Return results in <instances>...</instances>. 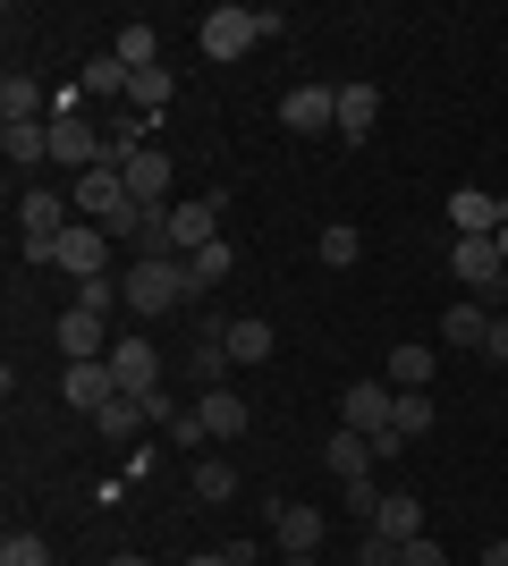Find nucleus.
I'll use <instances>...</instances> for the list:
<instances>
[{"label":"nucleus","instance_id":"nucleus-6","mask_svg":"<svg viewBox=\"0 0 508 566\" xmlns=\"http://www.w3.org/2000/svg\"><path fill=\"white\" fill-rule=\"evenodd\" d=\"M220 237V203H169V229H162V254H204V245H212Z\"/></svg>","mask_w":508,"mask_h":566},{"label":"nucleus","instance_id":"nucleus-13","mask_svg":"<svg viewBox=\"0 0 508 566\" xmlns=\"http://www.w3.org/2000/svg\"><path fill=\"white\" fill-rule=\"evenodd\" d=\"M390 406H398V389H390V380H348V431L382 440V431H390Z\"/></svg>","mask_w":508,"mask_h":566},{"label":"nucleus","instance_id":"nucleus-16","mask_svg":"<svg viewBox=\"0 0 508 566\" xmlns=\"http://www.w3.org/2000/svg\"><path fill=\"white\" fill-rule=\"evenodd\" d=\"M34 118H51V94L34 85V76H0V127H34Z\"/></svg>","mask_w":508,"mask_h":566},{"label":"nucleus","instance_id":"nucleus-7","mask_svg":"<svg viewBox=\"0 0 508 566\" xmlns=\"http://www.w3.org/2000/svg\"><path fill=\"white\" fill-rule=\"evenodd\" d=\"M60 271H69L76 287H85V280H111V229H94V220L69 229V237H60Z\"/></svg>","mask_w":508,"mask_h":566},{"label":"nucleus","instance_id":"nucleus-9","mask_svg":"<svg viewBox=\"0 0 508 566\" xmlns=\"http://www.w3.org/2000/svg\"><path fill=\"white\" fill-rule=\"evenodd\" d=\"M271 542L289 549V558H314V542H322V507H314V499H280V507H271Z\"/></svg>","mask_w":508,"mask_h":566},{"label":"nucleus","instance_id":"nucleus-1","mask_svg":"<svg viewBox=\"0 0 508 566\" xmlns=\"http://www.w3.org/2000/svg\"><path fill=\"white\" fill-rule=\"evenodd\" d=\"M127 305L145 313V322L178 313V305H187V262H178V254H145L136 271H127Z\"/></svg>","mask_w":508,"mask_h":566},{"label":"nucleus","instance_id":"nucleus-22","mask_svg":"<svg viewBox=\"0 0 508 566\" xmlns=\"http://www.w3.org/2000/svg\"><path fill=\"white\" fill-rule=\"evenodd\" d=\"M220 347H229V364H271V347H280V338H271V322H255V313H246V322H229V331H220Z\"/></svg>","mask_w":508,"mask_h":566},{"label":"nucleus","instance_id":"nucleus-18","mask_svg":"<svg viewBox=\"0 0 508 566\" xmlns=\"http://www.w3.org/2000/svg\"><path fill=\"white\" fill-rule=\"evenodd\" d=\"M195 423H204V440H229V431H246V398L212 380V389L195 398Z\"/></svg>","mask_w":508,"mask_h":566},{"label":"nucleus","instance_id":"nucleus-5","mask_svg":"<svg viewBox=\"0 0 508 566\" xmlns=\"http://www.w3.org/2000/svg\"><path fill=\"white\" fill-rule=\"evenodd\" d=\"M43 127H51V161H69L76 178H85V169H102V153H111V144L85 127V111H60V118H43Z\"/></svg>","mask_w":508,"mask_h":566},{"label":"nucleus","instance_id":"nucleus-34","mask_svg":"<svg viewBox=\"0 0 508 566\" xmlns=\"http://www.w3.org/2000/svg\"><path fill=\"white\" fill-rule=\"evenodd\" d=\"M76 305H85V313H102V322H111V305H127V287H111V280H85V287H76Z\"/></svg>","mask_w":508,"mask_h":566},{"label":"nucleus","instance_id":"nucleus-21","mask_svg":"<svg viewBox=\"0 0 508 566\" xmlns=\"http://www.w3.org/2000/svg\"><path fill=\"white\" fill-rule=\"evenodd\" d=\"M322 465H331L339 482H364V473L382 465V457H373V440H364V431H331V449H322Z\"/></svg>","mask_w":508,"mask_h":566},{"label":"nucleus","instance_id":"nucleus-15","mask_svg":"<svg viewBox=\"0 0 508 566\" xmlns=\"http://www.w3.org/2000/svg\"><path fill=\"white\" fill-rule=\"evenodd\" d=\"M500 220H508L500 195H484V187H458V195H449V229H458V237H500Z\"/></svg>","mask_w":508,"mask_h":566},{"label":"nucleus","instance_id":"nucleus-33","mask_svg":"<svg viewBox=\"0 0 508 566\" xmlns=\"http://www.w3.org/2000/svg\"><path fill=\"white\" fill-rule=\"evenodd\" d=\"M348 516L373 533V516H382V491H373V473H364V482H348Z\"/></svg>","mask_w":508,"mask_h":566},{"label":"nucleus","instance_id":"nucleus-29","mask_svg":"<svg viewBox=\"0 0 508 566\" xmlns=\"http://www.w3.org/2000/svg\"><path fill=\"white\" fill-rule=\"evenodd\" d=\"M127 85H136V76H127L111 51H102V60H85V76H76V94H127Z\"/></svg>","mask_w":508,"mask_h":566},{"label":"nucleus","instance_id":"nucleus-35","mask_svg":"<svg viewBox=\"0 0 508 566\" xmlns=\"http://www.w3.org/2000/svg\"><path fill=\"white\" fill-rule=\"evenodd\" d=\"M398 566H449V549H440L433 533H424V542H407V549H398Z\"/></svg>","mask_w":508,"mask_h":566},{"label":"nucleus","instance_id":"nucleus-28","mask_svg":"<svg viewBox=\"0 0 508 566\" xmlns=\"http://www.w3.org/2000/svg\"><path fill=\"white\" fill-rule=\"evenodd\" d=\"M0 153L9 161H51V127L34 118V127H0Z\"/></svg>","mask_w":508,"mask_h":566},{"label":"nucleus","instance_id":"nucleus-19","mask_svg":"<svg viewBox=\"0 0 508 566\" xmlns=\"http://www.w3.org/2000/svg\"><path fill=\"white\" fill-rule=\"evenodd\" d=\"M373 127H382V94H373V85H339V136L364 144Z\"/></svg>","mask_w":508,"mask_h":566},{"label":"nucleus","instance_id":"nucleus-31","mask_svg":"<svg viewBox=\"0 0 508 566\" xmlns=\"http://www.w3.org/2000/svg\"><path fill=\"white\" fill-rule=\"evenodd\" d=\"M0 566H51V542L43 533H9V542H0Z\"/></svg>","mask_w":508,"mask_h":566},{"label":"nucleus","instance_id":"nucleus-23","mask_svg":"<svg viewBox=\"0 0 508 566\" xmlns=\"http://www.w3.org/2000/svg\"><path fill=\"white\" fill-rule=\"evenodd\" d=\"M382 380H390V389H433V355H424V347H390Z\"/></svg>","mask_w":508,"mask_h":566},{"label":"nucleus","instance_id":"nucleus-41","mask_svg":"<svg viewBox=\"0 0 508 566\" xmlns=\"http://www.w3.org/2000/svg\"><path fill=\"white\" fill-rule=\"evenodd\" d=\"M500 313H508V280H500Z\"/></svg>","mask_w":508,"mask_h":566},{"label":"nucleus","instance_id":"nucleus-3","mask_svg":"<svg viewBox=\"0 0 508 566\" xmlns=\"http://www.w3.org/2000/svg\"><path fill=\"white\" fill-rule=\"evenodd\" d=\"M255 43H263V18H255V9H229V0H220L212 18H204V60H212V69L246 60Z\"/></svg>","mask_w":508,"mask_h":566},{"label":"nucleus","instance_id":"nucleus-36","mask_svg":"<svg viewBox=\"0 0 508 566\" xmlns=\"http://www.w3.org/2000/svg\"><path fill=\"white\" fill-rule=\"evenodd\" d=\"M356 558H364V566H398V542H382V533H364V542H356Z\"/></svg>","mask_w":508,"mask_h":566},{"label":"nucleus","instance_id":"nucleus-40","mask_svg":"<svg viewBox=\"0 0 508 566\" xmlns=\"http://www.w3.org/2000/svg\"><path fill=\"white\" fill-rule=\"evenodd\" d=\"M500 262H508V220H500Z\"/></svg>","mask_w":508,"mask_h":566},{"label":"nucleus","instance_id":"nucleus-20","mask_svg":"<svg viewBox=\"0 0 508 566\" xmlns=\"http://www.w3.org/2000/svg\"><path fill=\"white\" fill-rule=\"evenodd\" d=\"M229 271H238V245H229V237H212L204 254H187V296H212Z\"/></svg>","mask_w":508,"mask_h":566},{"label":"nucleus","instance_id":"nucleus-26","mask_svg":"<svg viewBox=\"0 0 508 566\" xmlns=\"http://www.w3.org/2000/svg\"><path fill=\"white\" fill-rule=\"evenodd\" d=\"M314 254H322V262H331V271H356V262H364V237H356V229H348V220H331V229H322V237H314Z\"/></svg>","mask_w":508,"mask_h":566},{"label":"nucleus","instance_id":"nucleus-17","mask_svg":"<svg viewBox=\"0 0 508 566\" xmlns=\"http://www.w3.org/2000/svg\"><path fill=\"white\" fill-rule=\"evenodd\" d=\"M373 533H382V542H424V499L415 491H382V516H373Z\"/></svg>","mask_w":508,"mask_h":566},{"label":"nucleus","instance_id":"nucleus-12","mask_svg":"<svg viewBox=\"0 0 508 566\" xmlns=\"http://www.w3.org/2000/svg\"><path fill=\"white\" fill-rule=\"evenodd\" d=\"M60 398L85 406V415H102V406L120 398V373H111V355H102V364H69V373H60Z\"/></svg>","mask_w":508,"mask_h":566},{"label":"nucleus","instance_id":"nucleus-14","mask_svg":"<svg viewBox=\"0 0 508 566\" xmlns=\"http://www.w3.org/2000/svg\"><path fill=\"white\" fill-rule=\"evenodd\" d=\"M127 195H136V203H145V212H169V153H153V144H145V153H127Z\"/></svg>","mask_w":508,"mask_h":566},{"label":"nucleus","instance_id":"nucleus-27","mask_svg":"<svg viewBox=\"0 0 508 566\" xmlns=\"http://www.w3.org/2000/svg\"><path fill=\"white\" fill-rule=\"evenodd\" d=\"M136 423H153V406H145V398H111V406L94 415V431H102V440H127Z\"/></svg>","mask_w":508,"mask_h":566},{"label":"nucleus","instance_id":"nucleus-38","mask_svg":"<svg viewBox=\"0 0 508 566\" xmlns=\"http://www.w3.org/2000/svg\"><path fill=\"white\" fill-rule=\"evenodd\" d=\"M484 566H508V542H491V549H484Z\"/></svg>","mask_w":508,"mask_h":566},{"label":"nucleus","instance_id":"nucleus-2","mask_svg":"<svg viewBox=\"0 0 508 566\" xmlns=\"http://www.w3.org/2000/svg\"><path fill=\"white\" fill-rule=\"evenodd\" d=\"M136 212V195H127V169L120 161H102L76 178V220H102V229H120V220Z\"/></svg>","mask_w":508,"mask_h":566},{"label":"nucleus","instance_id":"nucleus-42","mask_svg":"<svg viewBox=\"0 0 508 566\" xmlns=\"http://www.w3.org/2000/svg\"><path fill=\"white\" fill-rule=\"evenodd\" d=\"M289 566H314V558H289Z\"/></svg>","mask_w":508,"mask_h":566},{"label":"nucleus","instance_id":"nucleus-10","mask_svg":"<svg viewBox=\"0 0 508 566\" xmlns=\"http://www.w3.org/2000/svg\"><path fill=\"white\" fill-rule=\"evenodd\" d=\"M111 373H120V398H162V355L145 338H120L111 347Z\"/></svg>","mask_w":508,"mask_h":566},{"label":"nucleus","instance_id":"nucleus-24","mask_svg":"<svg viewBox=\"0 0 508 566\" xmlns=\"http://www.w3.org/2000/svg\"><path fill=\"white\" fill-rule=\"evenodd\" d=\"M111 60H120L127 76L162 69V43H153V25H120V43H111Z\"/></svg>","mask_w":508,"mask_h":566},{"label":"nucleus","instance_id":"nucleus-8","mask_svg":"<svg viewBox=\"0 0 508 566\" xmlns=\"http://www.w3.org/2000/svg\"><path fill=\"white\" fill-rule=\"evenodd\" d=\"M51 338H60V355H69V364H102V355L120 347V338L102 331V313H85V305L60 313V331H51Z\"/></svg>","mask_w":508,"mask_h":566},{"label":"nucleus","instance_id":"nucleus-30","mask_svg":"<svg viewBox=\"0 0 508 566\" xmlns=\"http://www.w3.org/2000/svg\"><path fill=\"white\" fill-rule=\"evenodd\" d=\"M195 499H212V507H220V499H238V473L220 465V457H204V465H195Z\"/></svg>","mask_w":508,"mask_h":566},{"label":"nucleus","instance_id":"nucleus-32","mask_svg":"<svg viewBox=\"0 0 508 566\" xmlns=\"http://www.w3.org/2000/svg\"><path fill=\"white\" fill-rule=\"evenodd\" d=\"M169 94H178V85H169V69H145L136 85H127V102H136V111H162Z\"/></svg>","mask_w":508,"mask_h":566},{"label":"nucleus","instance_id":"nucleus-11","mask_svg":"<svg viewBox=\"0 0 508 566\" xmlns=\"http://www.w3.org/2000/svg\"><path fill=\"white\" fill-rule=\"evenodd\" d=\"M449 271H458L466 287H491V296H500V280H508L500 237H458V245H449Z\"/></svg>","mask_w":508,"mask_h":566},{"label":"nucleus","instance_id":"nucleus-25","mask_svg":"<svg viewBox=\"0 0 508 566\" xmlns=\"http://www.w3.org/2000/svg\"><path fill=\"white\" fill-rule=\"evenodd\" d=\"M484 331H491L484 305H449L440 313V347H484Z\"/></svg>","mask_w":508,"mask_h":566},{"label":"nucleus","instance_id":"nucleus-4","mask_svg":"<svg viewBox=\"0 0 508 566\" xmlns=\"http://www.w3.org/2000/svg\"><path fill=\"white\" fill-rule=\"evenodd\" d=\"M280 127H289V136H331L339 127V85H289V94H280Z\"/></svg>","mask_w":508,"mask_h":566},{"label":"nucleus","instance_id":"nucleus-37","mask_svg":"<svg viewBox=\"0 0 508 566\" xmlns=\"http://www.w3.org/2000/svg\"><path fill=\"white\" fill-rule=\"evenodd\" d=\"M484 355H491V364H508V313H491V331H484Z\"/></svg>","mask_w":508,"mask_h":566},{"label":"nucleus","instance_id":"nucleus-39","mask_svg":"<svg viewBox=\"0 0 508 566\" xmlns=\"http://www.w3.org/2000/svg\"><path fill=\"white\" fill-rule=\"evenodd\" d=\"M111 566H153V558H136V549H127V558H111Z\"/></svg>","mask_w":508,"mask_h":566}]
</instances>
